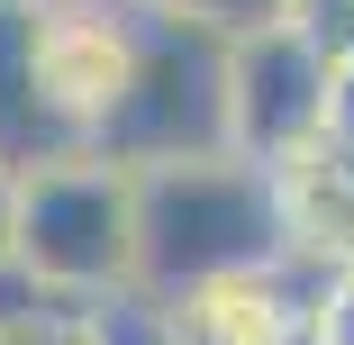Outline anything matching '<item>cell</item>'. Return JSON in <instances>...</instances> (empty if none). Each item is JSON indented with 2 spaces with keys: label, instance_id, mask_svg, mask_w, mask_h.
Masks as SVG:
<instances>
[{
  "label": "cell",
  "instance_id": "cell-1",
  "mask_svg": "<svg viewBox=\"0 0 354 345\" xmlns=\"http://www.w3.org/2000/svg\"><path fill=\"white\" fill-rule=\"evenodd\" d=\"M291 245L281 218V173L254 155H191L136 173V282L155 300H182L227 272H263Z\"/></svg>",
  "mask_w": 354,
  "mask_h": 345
},
{
  "label": "cell",
  "instance_id": "cell-2",
  "mask_svg": "<svg viewBox=\"0 0 354 345\" xmlns=\"http://www.w3.org/2000/svg\"><path fill=\"white\" fill-rule=\"evenodd\" d=\"M236 37L209 28L164 0H127V82L91 136V155L146 173V164H191V155H227L236 146Z\"/></svg>",
  "mask_w": 354,
  "mask_h": 345
},
{
  "label": "cell",
  "instance_id": "cell-3",
  "mask_svg": "<svg viewBox=\"0 0 354 345\" xmlns=\"http://www.w3.org/2000/svg\"><path fill=\"white\" fill-rule=\"evenodd\" d=\"M19 254L64 291H127L136 282V173L109 155H64L19 173Z\"/></svg>",
  "mask_w": 354,
  "mask_h": 345
},
{
  "label": "cell",
  "instance_id": "cell-4",
  "mask_svg": "<svg viewBox=\"0 0 354 345\" xmlns=\"http://www.w3.org/2000/svg\"><path fill=\"white\" fill-rule=\"evenodd\" d=\"M227 100H236V155L254 164H291L327 136V100H336V64L291 28V19H263L236 37V73H227Z\"/></svg>",
  "mask_w": 354,
  "mask_h": 345
},
{
  "label": "cell",
  "instance_id": "cell-5",
  "mask_svg": "<svg viewBox=\"0 0 354 345\" xmlns=\"http://www.w3.org/2000/svg\"><path fill=\"white\" fill-rule=\"evenodd\" d=\"M64 155H91V127L55 100L37 64V0H0V164L46 173Z\"/></svg>",
  "mask_w": 354,
  "mask_h": 345
},
{
  "label": "cell",
  "instance_id": "cell-6",
  "mask_svg": "<svg viewBox=\"0 0 354 345\" xmlns=\"http://www.w3.org/2000/svg\"><path fill=\"white\" fill-rule=\"evenodd\" d=\"M37 64L91 136L127 82V0H37Z\"/></svg>",
  "mask_w": 354,
  "mask_h": 345
},
{
  "label": "cell",
  "instance_id": "cell-7",
  "mask_svg": "<svg viewBox=\"0 0 354 345\" xmlns=\"http://www.w3.org/2000/svg\"><path fill=\"white\" fill-rule=\"evenodd\" d=\"M281 173V218H291V245L300 254H327V263H354V146L318 136L309 155L272 164Z\"/></svg>",
  "mask_w": 354,
  "mask_h": 345
},
{
  "label": "cell",
  "instance_id": "cell-8",
  "mask_svg": "<svg viewBox=\"0 0 354 345\" xmlns=\"http://www.w3.org/2000/svg\"><path fill=\"white\" fill-rule=\"evenodd\" d=\"M173 318H182V345H300V336H309V327L291 318V300L272 291V263L182 291Z\"/></svg>",
  "mask_w": 354,
  "mask_h": 345
},
{
  "label": "cell",
  "instance_id": "cell-9",
  "mask_svg": "<svg viewBox=\"0 0 354 345\" xmlns=\"http://www.w3.org/2000/svg\"><path fill=\"white\" fill-rule=\"evenodd\" d=\"M91 345H182V318H173V300H155L146 282H127V291H100Z\"/></svg>",
  "mask_w": 354,
  "mask_h": 345
},
{
  "label": "cell",
  "instance_id": "cell-10",
  "mask_svg": "<svg viewBox=\"0 0 354 345\" xmlns=\"http://www.w3.org/2000/svg\"><path fill=\"white\" fill-rule=\"evenodd\" d=\"M281 19H291L327 64H354V0H291Z\"/></svg>",
  "mask_w": 354,
  "mask_h": 345
},
{
  "label": "cell",
  "instance_id": "cell-11",
  "mask_svg": "<svg viewBox=\"0 0 354 345\" xmlns=\"http://www.w3.org/2000/svg\"><path fill=\"white\" fill-rule=\"evenodd\" d=\"M164 10H191V19H209V28H227V37H245V28L281 19V10H291V0H164Z\"/></svg>",
  "mask_w": 354,
  "mask_h": 345
},
{
  "label": "cell",
  "instance_id": "cell-12",
  "mask_svg": "<svg viewBox=\"0 0 354 345\" xmlns=\"http://www.w3.org/2000/svg\"><path fill=\"white\" fill-rule=\"evenodd\" d=\"M318 345H354V263L336 272V291H327V309H318Z\"/></svg>",
  "mask_w": 354,
  "mask_h": 345
},
{
  "label": "cell",
  "instance_id": "cell-13",
  "mask_svg": "<svg viewBox=\"0 0 354 345\" xmlns=\"http://www.w3.org/2000/svg\"><path fill=\"white\" fill-rule=\"evenodd\" d=\"M327 136L354 146V64H336V100H327Z\"/></svg>",
  "mask_w": 354,
  "mask_h": 345
},
{
  "label": "cell",
  "instance_id": "cell-14",
  "mask_svg": "<svg viewBox=\"0 0 354 345\" xmlns=\"http://www.w3.org/2000/svg\"><path fill=\"white\" fill-rule=\"evenodd\" d=\"M19 254V173L0 164V263Z\"/></svg>",
  "mask_w": 354,
  "mask_h": 345
},
{
  "label": "cell",
  "instance_id": "cell-15",
  "mask_svg": "<svg viewBox=\"0 0 354 345\" xmlns=\"http://www.w3.org/2000/svg\"><path fill=\"white\" fill-rule=\"evenodd\" d=\"M300 345H318V336H300Z\"/></svg>",
  "mask_w": 354,
  "mask_h": 345
}]
</instances>
